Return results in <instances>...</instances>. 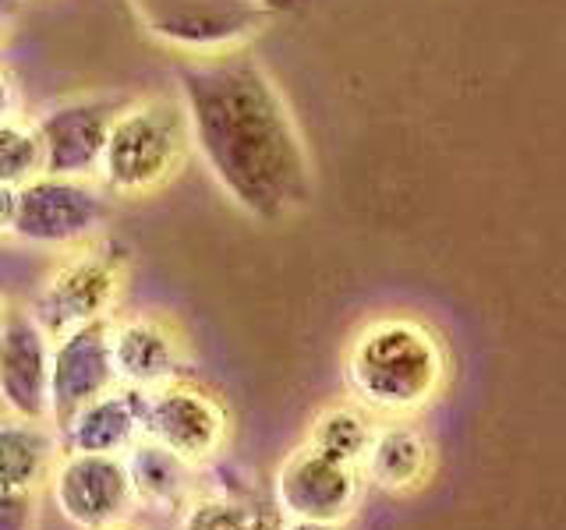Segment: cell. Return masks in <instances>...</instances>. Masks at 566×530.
Instances as JSON below:
<instances>
[{
	"label": "cell",
	"instance_id": "6da1fadb",
	"mask_svg": "<svg viewBox=\"0 0 566 530\" xmlns=\"http://www.w3.org/2000/svg\"><path fill=\"white\" fill-rule=\"evenodd\" d=\"M191 152L255 223L276 226L312 202V159L291 103L248 46L181 57L174 67Z\"/></svg>",
	"mask_w": 566,
	"mask_h": 530
},
{
	"label": "cell",
	"instance_id": "7a4b0ae2",
	"mask_svg": "<svg viewBox=\"0 0 566 530\" xmlns=\"http://www.w3.org/2000/svg\"><path fill=\"white\" fill-rule=\"evenodd\" d=\"M344 379L365 411L407 417L432 403L447 382V347L415 315H376L350 336Z\"/></svg>",
	"mask_w": 566,
	"mask_h": 530
},
{
	"label": "cell",
	"instance_id": "3957f363",
	"mask_svg": "<svg viewBox=\"0 0 566 530\" xmlns=\"http://www.w3.org/2000/svg\"><path fill=\"white\" fill-rule=\"evenodd\" d=\"M191 156V128L181 96L142 93L117 106L96 181L111 199L142 202L170 188Z\"/></svg>",
	"mask_w": 566,
	"mask_h": 530
},
{
	"label": "cell",
	"instance_id": "277c9868",
	"mask_svg": "<svg viewBox=\"0 0 566 530\" xmlns=\"http://www.w3.org/2000/svg\"><path fill=\"white\" fill-rule=\"evenodd\" d=\"M128 283V252H120L106 237L64 252L53 269L43 276L29 300V315L35 318L50 340L82 326L114 318Z\"/></svg>",
	"mask_w": 566,
	"mask_h": 530
},
{
	"label": "cell",
	"instance_id": "5b68a950",
	"mask_svg": "<svg viewBox=\"0 0 566 530\" xmlns=\"http://www.w3.org/2000/svg\"><path fill=\"white\" fill-rule=\"evenodd\" d=\"M106 220H111V194L96 177L40 173L18 188L8 237L35 252L64 255L99 241Z\"/></svg>",
	"mask_w": 566,
	"mask_h": 530
},
{
	"label": "cell",
	"instance_id": "8992f818",
	"mask_svg": "<svg viewBox=\"0 0 566 530\" xmlns=\"http://www.w3.org/2000/svg\"><path fill=\"white\" fill-rule=\"evenodd\" d=\"M230 432H234V417H230L223 396L191 375L146 393L142 438L170 449L191 467L212 464L227 449Z\"/></svg>",
	"mask_w": 566,
	"mask_h": 530
},
{
	"label": "cell",
	"instance_id": "52a82bcc",
	"mask_svg": "<svg viewBox=\"0 0 566 530\" xmlns=\"http://www.w3.org/2000/svg\"><path fill=\"white\" fill-rule=\"evenodd\" d=\"M46 488L53 509L75 530H124L138 517L132 474L120 453H61Z\"/></svg>",
	"mask_w": 566,
	"mask_h": 530
},
{
	"label": "cell",
	"instance_id": "ba28073f",
	"mask_svg": "<svg viewBox=\"0 0 566 530\" xmlns=\"http://www.w3.org/2000/svg\"><path fill=\"white\" fill-rule=\"evenodd\" d=\"M146 25L181 57L241 50L265 25L248 0H138Z\"/></svg>",
	"mask_w": 566,
	"mask_h": 530
},
{
	"label": "cell",
	"instance_id": "9c48e42d",
	"mask_svg": "<svg viewBox=\"0 0 566 530\" xmlns=\"http://www.w3.org/2000/svg\"><path fill=\"white\" fill-rule=\"evenodd\" d=\"M106 332L117 385L153 393L191 371L188 332L164 311H117L106 322Z\"/></svg>",
	"mask_w": 566,
	"mask_h": 530
},
{
	"label": "cell",
	"instance_id": "30bf717a",
	"mask_svg": "<svg viewBox=\"0 0 566 530\" xmlns=\"http://www.w3.org/2000/svg\"><path fill=\"white\" fill-rule=\"evenodd\" d=\"M361 495V470L315 453L301 442L273 474V506L283 520L347 523Z\"/></svg>",
	"mask_w": 566,
	"mask_h": 530
},
{
	"label": "cell",
	"instance_id": "8fae6325",
	"mask_svg": "<svg viewBox=\"0 0 566 530\" xmlns=\"http://www.w3.org/2000/svg\"><path fill=\"white\" fill-rule=\"evenodd\" d=\"M111 96L82 93L67 96L61 103L43 106L32 117L35 135L43 141V173L61 177H96L103 141L111 131V120L117 114Z\"/></svg>",
	"mask_w": 566,
	"mask_h": 530
},
{
	"label": "cell",
	"instance_id": "7c38bea8",
	"mask_svg": "<svg viewBox=\"0 0 566 530\" xmlns=\"http://www.w3.org/2000/svg\"><path fill=\"white\" fill-rule=\"evenodd\" d=\"M0 406L18 417L50 421V336L25 305H8L0 326Z\"/></svg>",
	"mask_w": 566,
	"mask_h": 530
},
{
	"label": "cell",
	"instance_id": "4fadbf2b",
	"mask_svg": "<svg viewBox=\"0 0 566 530\" xmlns=\"http://www.w3.org/2000/svg\"><path fill=\"white\" fill-rule=\"evenodd\" d=\"M111 322V318H106ZM106 322L82 326L50 340V424H61L82 411L88 400L117 385L111 361V332Z\"/></svg>",
	"mask_w": 566,
	"mask_h": 530
},
{
	"label": "cell",
	"instance_id": "5bb4252c",
	"mask_svg": "<svg viewBox=\"0 0 566 530\" xmlns=\"http://www.w3.org/2000/svg\"><path fill=\"white\" fill-rule=\"evenodd\" d=\"M142 411L146 393L128 385L106 389L57 428L61 453H124L142 438Z\"/></svg>",
	"mask_w": 566,
	"mask_h": 530
},
{
	"label": "cell",
	"instance_id": "9a60e30c",
	"mask_svg": "<svg viewBox=\"0 0 566 530\" xmlns=\"http://www.w3.org/2000/svg\"><path fill=\"white\" fill-rule=\"evenodd\" d=\"M361 481L376 485L389 495H407L424 485L432 470V446L415 424L407 421H386L376 424L371 442L361 456Z\"/></svg>",
	"mask_w": 566,
	"mask_h": 530
},
{
	"label": "cell",
	"instance_id": "2e32d148",
	"mask_svg": "<svg viewBox=\"0 0 566 530\" xmlns=\"http://www.w3.org/2000/svg\"><path fill=\"white\" fill-rule=\"evenodd\" d=\"M61 456V438L50 421L4 414L0 417V488L43 491Z\"/></svg>",
	"mask_w": 566,
	"mask_h": 530
},
{
	"label": "cell",
	"instance_id": "e0dca14e",
	"mask_svg": "<svg viewBox=\"0 0 566 530\" xmlns=\"http://www.w3.org/2000/svg\"><path fill=\"white\" fill-rule=\"evenodd\" d=\"M120 456H124V464H128L138 509L177 517V512L185 509V502L195 495V474H199V467L185 464L181 456L156 446V442L138 438Z\"/></svg>",
	"mask_w": 566,
	"mask_h": 530
},
{
	"label": "cell",
	"instance_id": "ac0fdd59",
	"mask_svg": "<svg viewBox=\"0 0 566 530\" xmlns=\"http://www.w3.org/2000/svg\"><path fill=\"white\" fill-rule=\"evenodd\" d=\"M371 432H376V424H371L365 406L333 403L326 411L315 414L305 446H312L315 453H323L344 467H361V456L371 442Z\"/></svg>",
	"mask_w": 566,
	"mask_h": 530
},
{
	"label": "cell",
	"instance_id": "d6986e66",
	"mask_svg": "<svg viewBox=\"0 0 566 530\" xmlns=\"http://www.w3.org/2000/svg\"><path fill=\"white\" fill-rule=\"evenodd\" d=\"M255 502L223 491H195L177 512V530H255L259 523Z\"/></svg>",
	"mask_w": 566,
	"mask_h": 530
},
{
	"label": "cell",
	"instance_id": "ffe728a7",
	"mask_svg": "<svg viewBox=\"0 0 566 530\" xmlns=\"http://www.w3.org/2000/svg\"><path fill=\"white\" fill-rule=\"evenodd\" d=\"M43 173V141L25 117L0 120V184L22 188Z\"/></svg>",
	"mask_w": 566,
	"mask_h": 530
},
{
	"label": "cell",
	"instance_id": "44dd1931",
	"mask_svg": "<svg viewBox=\"0 0 566 530\" xmlns=\"http://www.w3.org/2000/svg\"><path fill=\"white\" fill-rule=\"evenodd\" d=\"M40 520V491L0 488V530H35Z\"/></svg>",
	"mask_w": 566,
	"mask_h": 530
},
{
	"label": "cell",
	"instance_id": "7402d4cb",
	"mask_svg": "<svg viewBox=\"0 0 566 530\" xmlns=\"http://www.w3.org/2000/svg\"><path fill=\"white\" fill-rule=\"evenodd\" d=\"M248 4L265 18H291V14L312 11L315 4H323V0H248Z\"/></svg>",
	"mask_w": 566,
	"mask_h": 530
},
{
	"label": "cell",
	"instance_id": "603a6c76",
	"mask_svg": "<svg viewBox=\"0 0 566 530\" xmlns=\"http://www.w3.org/2000/svg\"><path fill=\"white\" fill-rule=\"evenodd\" d=\"M11 117H22V96H18V85L0 67V120H11Z\"/></svg>",
	"mask_w": 566,
	"mask_h": 530
},
{
	"label": "cell",
	"instance_id": "cb8c5ba5",
	"mask_svg": "<svg viewBox=\"0 0 566 530\" xmlns=\"http://www.w3.org/2000/svg\"><path fill=\"white\" fill-rule=\"evenodd\" d=\"M14 199H18V188L0 184V237H8V226L14 216Z\"/></svg>",
	"mask_w": 566,
	"mask_h": 530
},
{
	"label": "cell",
	"instance_id": "d4e9b609",
	"mask_svg": "<svg viewBox=\"0 0 566 530\" xmlns=\"http://www.w3.org/2000/svg\"><path fill=\"white\" fill-rule=\"evenodd\" d=\"M18 11H22V0H0V40L14 29Z\"/></svg>",
	"mask_w": 566,
	"mask_h": 530
},
{
	"label": "cell",
	"instance_id": "484cf974",
	"mask_svg": "<svg viewBox=\"0 0 566 530\" xmlns=\"http://www.w3.org/2000/svg\"><path fill=\"white\" fill-rule=\"evenodd\" d=\"M280 527H283V517L276 512V506H262L255 530H280Z\"/></svg>",
	"mask_w": 566,
	"mask_h": 530
},
{
	"label": "cell",
	"instance_id": "4316f807",
	"mask_svg": "<svg viewBox=\"0 0 566 530\" xmlns=\"http://www.w3.org/2000/svg\"><path fill=\"white\" fill-rule=\"evenodd\" d=\"M280 530H344V523H315V520H283Z\"/></svg>",
	"mask_w": 566,
	"mask_h": 530
},
{
	"label": "cell",
	"instance_id": "83f0119b",
	"mask_svg": "<svg viewBox=\"0 0 566 530\" xmlns=\"http://www.w3.org/2000/svg\"><path fill=\"white\" fill-rule=\"evenodd\" d=\"M4 315H8V300L0 297V326H4Z\"/></svg>",
	"mask_w": 566,
	"mask_h": 530
},
{
	"label": "cell",
	"instance_id": "f1b7e54d",
	"mask_svg": "<svg viewBox=\"0 0 566 530\" xmlns=\"http://www.w3.org/2000/svg\"><path fill=\"white\" fill-rule=\"evenodd\" d=\"M124 530H138V527H135V523H132V527H124Z\"/></svg>",
	"mask_w": 566,
	"mask_h": 530
}]
</instances>
